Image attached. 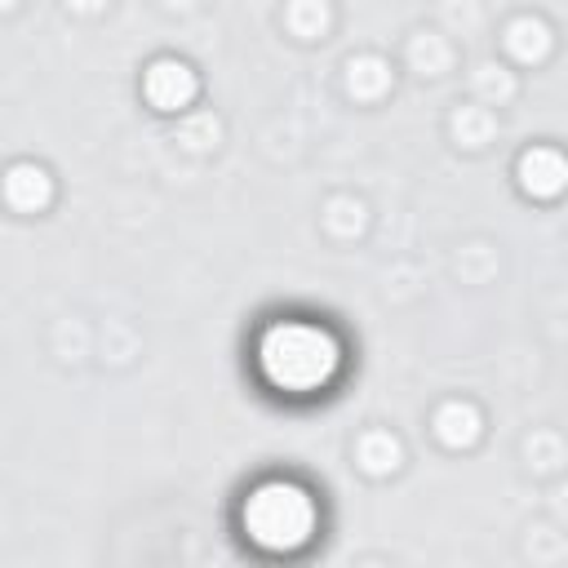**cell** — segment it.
<instances>
[{
    "instance_id": "obj_1",
    "label": "cell",
    "mask_w": 568,
    "mask_h": 568,
    "mask_svg": "<svg viewBox=\"0 0 568 568\" xmlns=\"http://www.w3.org/2000/svg\"><path fill=\"white\" fill-rule=\"evenodd\" d=\"M342 368V346L324 324L280 320L257 337V373L288 395L324 390Z\"/></svg>"
},
{
    "instance_id": "obj_2",
    "label": "cell",
    "mask_w": 568,
    "mask_h": 568,
    "mask_svg": "<svg viewBox=\"0 0 568 568\" xmlns=\"http://www.w3.org/2000/svg\"><path fill=\"white\" fill-rule=\"evenodd\" d=\"M240 524H244V537L266 550V555H293L302 546H311L315 528H320V510H315V497L293 484V479H266L257 484L244 506H240Z\"/></svg>"
},
{
    "instance_id": "obj_3",
    "label": "cell",
    "mask_w": 568,
    "mask_h": 568,
    "mask_svg": "<svg viewBox=\"0 0 568 568\" xmlns=\"http://www.w3.org/2000/svg\"><path fill=\"white\" fill-rule=\"evenodd\" d=\"M142 89H146V98H151L160 111H178V106L191 102V93H195V75H191L186 62L160 58V62H151V71L142 75Z\"/></svg>"
},
{
    "instance_id": "obj_4",
    "label": "cell",
    "mask_w": 568,
    "mask_h": 568,
    "mask_svg": "<svg viewBox=\"0 0 568 568\" xmlns=\"http://www.w3.org/2000/svg\"><path fill=\"white\" fill-rule=\"evenodd\" d=\"M519 178H524V191L532 195H555L564 186V160L555 151H528L519 160Z\"/></svg>"
},
{
    "instance_id": "obj_5",
    "label": "cell",
    "mask_w": 568,
    "mask_h": 568,
    "mask_svg": "<svg viewBox=\"0 0 568 568\" xmlns=\"http://www.w3.org/2000/svg\"><path fill=\"white\" fill-rule=\"evenodd\" d=\"M4 200H9L13 209L31 213V209H40V204L49 200V178H44L40 169H31V164H18V169L4 178Z\"/></svg>"
}]
</instances>
